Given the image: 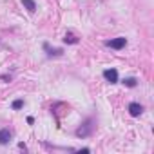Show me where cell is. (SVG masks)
I'll return each mask as SVG.
<instances>
[{
	"label": "cell",
	"instance_id": "1",
	"mask_svg": "<svg viewBox=\"0 0 154 154\" xmlns=\"http://www.w3.org/2000/svg\"><path fill=\"white\" fill-rule=\"evenodd\" d=\"M93 123H94L93 120H87L78 131H76V136H78V138H85V136H89V134L94 131V125H93Z\"/></svg>",
	"mask_w": 154,
	"mask_h": 154
},
{
	"label": "cell",
	"instance_id": "2",
	"mask_svg": "<svg viewBox=\"0 0 154 154\" xmlns=\"http://www.w3.org/2000/svg\"><path fill=\"white\" fill-rule=\"evenodd\" d=\"M107 47H112V49H123L127 45V38L123 36H118V38H112V40H107L105 42Z\"/></svg>",
	"mask_w": 154,
	"mask_h": 154
},
{
	"label": "cell",
	"instance_id": "3",
	"mask_svg": "<svg viewBox=\"0 0 154 154\" xmlns=\"http://www.w3.org/2000/svg\"><path fill=\"white\" fill-rule=\"evenodd\" d=\"M103 78H105L109 84H116V82H118V71H116V69H105V71H103Z\"/></svg>",
	"mask_w": 154,
	"mask_h": 154
},
{
	"label": "cell",
	"instance_id": "4",
	"mask_svg": "<svg viewBox=\"0 0 154 154\" xmlns=\"http://www.w3.org/2000/svg\"><path fill=\"white\" fill-rule=\"evenodd\" d=\"M129 112H131V116H140L141 112H143V107L140 105V103H136V102H132L131 105H129Z\"/></svg>",
	"mask_w": 154,
	"mask_h": 154
},
{
	"label": "cell",
	"instance_id": "5",
	"mask_svg": "<svg viewBox=\"0 0 154 154\" xmlns=\"http://www.w3.org/2000/svg\"><path fill=\"white\" fill-rule=\"evenodd\" d=\"M9 140H11V131L9 129H2L0 131V145L9 143Z\"/></svg>",
	"mask_w": 154,
	"mask_h": 154
},
{
	"label": "cell",
	"instance_id": "6",
	"mask_svg": "<svg viewBox=\"0 0 154 154\" xmlns=\"http://www.w3.org/2000/svg\"><path fill=\"white\" fill-rule=\"evenodd\" d=\"M22 4H24V8H26L29 13H35V11H36V4H35V0H22Z\"/></svg>",
	"mask_w": 154,
	"mask_h": 154
},
{
	"label": "cell",
	"instance_id": "7",
	"mask_svg": "<svg viewBox=\"0 0 154 154\" xmlns=\"http://www.w3.org/2000/svg\"><path fill=\"white\" fill-rule=\"evenodd\" d=\"M44 49H45V51H49V53H47V54H49V56H60V54H62V53H63V51H62V49H49V45H47V44H45V45H44Z\"/></svg>",
	"mask_w": 154,
	"mask_h": 154
},
{
	"label": "cell",
	"instance_id": "8",
	"mask_svg": "<svg viewBox=\"0 0 154 154\" xmlns=\"http://www.w3.org/2000/svg\"><path fill=\"white\" fill-rule=\"evenodd\" d=\"M63 42H65V44H76V42H78V38H76L72 33H67L65 38H63Z\"/></svg>",
	"mask_w": 154,
	"mask_h": 154
},
{
	"label": "cell",
	"instance_id": "9",
	"mask_svg": "<svg viewBox=\"0 0 154 154\" xmlns=\"http://www.w3.org/2000/svg\"><path fill=\"white\" fill-rule=\"evenodd\" d=\"M123 84H125L127 87H136L138 80H136V78H132V76H131V78H125V80H123Z\"/></svg>",
	"mask_w": 154,
	"mask_h": 154
},
{
	"label": "cell",
	"instance_id": "10",
	"mask_svg": "<svg viewBox=\"0 0 154 154\" xmlns=\"http://www.w3.org/2000/svg\"><path fill=\"white\" fill-rule=\"evenodd\" d=\"M22 107H24V102H22V100H15V102H13V109H15V111L22 109Z\"/></svg>",
	"mask_w": 154,
	"mask_h": 154
}]
</instances>
